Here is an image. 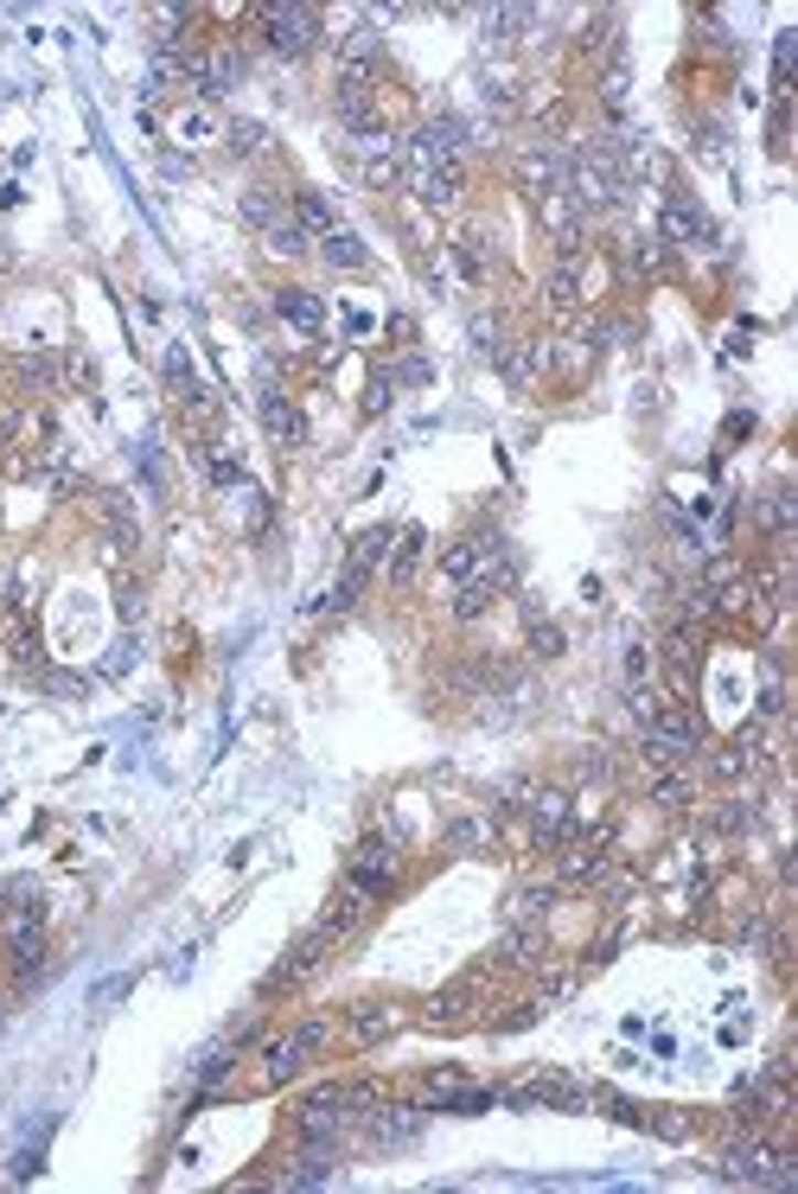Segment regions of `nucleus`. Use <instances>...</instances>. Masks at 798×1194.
<instances>
[{
    "label": "nucleus",
    "instance_id": "9b49d317",
    "mask_svg": "<svg viewBox=\"0 0 798 1194\" xmlns=\"http://www.w3.org/2000/svg\"><path fill=\"white\" fill-rule=\"evenodd\" d=\"M173 135H180L185 148H205V141H217L224 128H217V116L205 109V103H192V109H180V116H173Z\"/></svg>",
    "mask_w": 798,
    "mask_h": 1194
},
{
    "label": "nucleus",
    "instance_id": "bb28decb",
    "mask_svg": "<svg viewBox=\"0 0 798 1194\" xmlns=\"http://www.w3.org/2000/svg\"><path fill=\"white\" fill-rule=\"evenodd\" d=\"M645 665H651V658H645V645H633V652H626V677L639 684V677H645Z\"/></svg>",
    "mask_w": 798,
    "mask_h": 1194
},
{
    "label": "nucleus",
    "instance_id": "393cba45",
    "mask_svg": "<svg viewBox=\"0 0 798 1194\" xmlns=\"http://www.w3.org/2000/svg\"><path fill=\"white\" fill-rule=\"evenodd\" d=\"M690 658H697V639H690V626H677V633H671V665L683 671Z\"/></svg>",
    "mask_w": 798,
    "mask_h": 1194
},
{
    "label": "nucleus",
    "instance_id": "4468645a",
    "mask_svg": "<svg viewBox=\"0 0 798 1194\" xmlns=\"http://www.w3.org/2000/svg\"><path fill=\"white\" fill-rule=\"evenodd\" d=\"M320 256H326L333 269H365V244H358V237H352L345 224H338L333 237H320Z\"/></svg>",
    "mask_w": 798,
    "mask_h": 1194
},
{
    "label": "nucleus",
    "instance_id": "f257e3e1",
    "mask_svg": "<svg viewBox=\"0 0 798 1194\" xmlns=\"http://www.w3.org/2000/svg\"><path fill=\"white\" fill-rule=\"evenodd\" d=\"M262 39H269V52H281V58H301V52H313V39H320V13H313V7H269V13H262Z\"/></svg>",
    "mask_w": 798,
    "mask_h": 1194
},
{
    "label": "nucleus",
    "instance_id": "20e7f679",
    "mask_svg": "<svg viewBox=\"0 0 798 1194\" xmlns=\"http://www.w3.org/2000/svg\"><path fill=\"white\" fill-rule=\"evenodd\" d=\"M237 84H244V58H237L230 45H217V52H205V58H192V90L205 96V103L230 96Z\"/></svg>",
    "mask_w": 798,
    "mask_h": 1194
},
{
    "label": "nucleus",
    "instance_id": "f8f14e48",
    "mask_svg": "<svg viewBox=\"0 0 798 1194\" xmlns=\"http://www.w3.org/2000/svg\"><path fill=\"white\" fill-rule=\"evenodd\" d=\"M294 224H301L308 237H333V230H338V212L326 205V198H320V192H301V198H294Z\"/></svg>",
    "mask_w": 798,
    "mask_h": 1194
},
{
    "label": "nucleus",
    "instance_id": "aec40b11",
    "mask_svg": "<svg viewBox=\"0 0 798 1194\" xmlns=\"http://www.w3.org/2000/svg\"><path fill=\"white\" fill-rule=\"evenodd\" d=\"M492 594H498V588H486V582H461V594H454V613H461V620H479V613L492 607Z\"/></svg>",
    "mask_w": 798,
    "mask_h": 1194
},
{
    "label": "nucleus",
    "instance_id": "9d476101",
    "mask_svg": "<svg viewBox=\"0 0 798 1194\" xmlns=\"http://www.w3.org/2000/svg\"><path fill=\"white\" fill-rule=\"evenodd\" d=\"M416 1131H422V1111H416V1105H384V1111H370V1137H377V1143H409Z\"/></svg>",
    "mask_w": 798,
    "mask_h": 1194
},
{
    "label": "nucleus",
    "instance_id": "0eeeda50",
    "mask_svg": "<svg viewBox=\"0 0 798 1194\" xmlns=\"http://www.w3.org/2000/svg\"><path fill=\"white\" fill-rule=\"evenodd\" d=\"M262 429L276 434L281 448H301V441H308V422H301V409L281 397V390H262Z\"/></svg>",
    "mask_w": 798,
    "mask_h": 1194
},
{
    "label": "nucleus",
    "instance_id": "ddd939ff",
    "mask_svg": "<svg viewBox=\"0 0 798 1194\" xmlns=\"http://www.w3.org/2000/svg\"><path fill=\"white\" fill-rule=\"evenodd\" d=\"M530 825H537V837H543V843H556V837H562V825H569V798H562V793H543L537 805H530Z\"/></svg>",
    "mask_w": 798,
    "mask_h": 1194
},
{
    "label": "nucleus",
    "instance_id": "412c9836",
    "mask_svg": "<svg viewBox=\"0 0 798 1194\" xmlns=\"http://www.w3.org/2000/svg\"><path fill=\"white\" fill-rule=\"evenodd\" d=\"M537 20L530 7H498V13H486V32H498V39H511V32H524Z\"/></svg>",
    "mask_w": 798,
    "mask_h": 1194
},
{
    "label": "nucleus",
    "instance_id": "dca6fc26",
    "mask_svg": "<svg viewBox=\"0 0 798 1194\" xmlns=\"http://www.w3.org/2000/svg\"><path fill=\"white\" fill-rule=\"evenodd\" d=\"M320 1182H333V1150H308L301 1169H288V1188H320Z\"/></svg>",
    "mask_w": 798,
    "mask_h": 1194
},
{
    "label": "nucleus",
    "instance_id": "6ab92c4d",
    "mask_svg": "<svg viewBox=\"0 0 798 1194\" xmlns=\"http://www.w3.org/2000/svg\"><path fill=\"white\" fill-rule=\"evenodd\" d=\"M543 217H550V230L562 237V244H575V205H569L562 192H550V198H543Z\"/></svg>",
    "mask_w": 798,
    "mask_h": 1194
},
{
    "label": "nucleus",
    "instance_id": "423d86ee",
    "mask_svg": "<svg viewBox=\"0 0 798 1194\" xmlns=\"http://www.w3.org/2000/svg\"><path fill=\"white\" fill-rule=\"evenodd\" d=\"M390 875H397V857H390V843H384V837H370L365 850H358V862H352V889L384 894V889H390Z\"/></svg>",
    "mask_w": 798,
    "mask_h": 1194
},
{
    "label": "nucleus",
    "instance_id": "5701e85b",
    "mask_svg": "<svg viewBox=\"0 0 798 1194\" xmlns=\"http://www.w3.org/2000/svg\"><path fill=\"white\" fill-rule=\"evenodd\" d=\"M224 135H230V148H237V153H256V148H262V128H256V122H230Z\"/></svg>",
    "mask_w": 798,
    "mask_h": 1194
},
{
    "label": "nucleus",
    "instance_id": "f03ea898",
    "mask_svg": "<svg viewBox=\"0 0 798 1194\" xmlns=\"http://www.w3.org/2000/svg\"><path fill=\"white\" fill-rule=\"evenodd\" d=\"M320 1047H326V1022H301V1029H288L281 1042L262 1047V1073H269V1079H294Z\"/></svg>",
    "mask_w": 798,
    "mask_h": 1194
},
{
    "label": "nucleus",
    "instance_id": "6e6552de",
    "mask_svg": "<svg viewBox=\"0 0 798 1194\" xmlns=\"http://www.w3.org/2000/svg\"><path fill=\"white\" fill-rule=\"evenodd\" d=\"M358 166H365L370 185H390L402 173V153L390 148V135H365V141H358Z\"/></svg>",
    "mask_w": 798,
    "mask_h": 1194
},
{
    "label": "nucleus",
    "instance_id": "a878e982",
    "mask_svg": "<svg viewBox=\"0 0 798 1194\" xmlns=\"http://www.w3.org/2000/svg\"><path fill=\"white\" fill-rule=\"evenodd\" d=\"M530 645H537L543 658H556V652H562V633H556V626H537V633H530Z\"/></svg>",
    "mask_w": 798,
    "mask_h": 1194
},
{
    "label": "nucleus",
    "instance_id": "f3484780",
    "mask_svg": "<svg viewBox=\"0 0 798 1194\" xmlns=\"http://www.w3.org/2000/svg\"><path fill=\"white\" fill-rule=\"evenodd\" d=\"M422 550H429V537H422V530H402L397 556H390V582H409V576H416V562H422Z\"/></svg>",
    "mask_w": 798,
    "mask_h": 1194
},
{
    "label": "nucleus",
    "instance_id": "b1692460",
    "mask_svg": "<svg viewBox=\"0 0 798 1194\" xmlns=\"http://www.w3.org/2000/svg\"><path fill=\"white\" fill-rule=\"evenodd\" d=\"M601 103H607V109H626V71H607V84H601Z\"/></svg>",
    "mask_w": 798,
    "mask_h": 1194
},
{
    "label": "nucleus",
    "instance_id": "1a4fd4ad",
    "mask_svg": "<svg viewBox=\"0 0 798 1194\" xmlns=\"http://www.w3.org/2000/svg\"><path fill=\"white\" fill-rule=\"evenodd\" d=\"M276 313L288 326H301V333H320V326H326V306H320V294H308V288H281Z\"/></svg>",
    "mask_w": 798,
    "mask_h": 1194
},
{
    "label": "nucleus",
    "instance_id": "4be33fe9",
    "mask_svg": "<svg viewBox=\"0 0 798 1194\" xmlns=\"http://www.w3.org/2000/svg\"><path fill=\"white\" fill-rule=\"evenodd\" d=\"M384 550H390V530H365V537H358V550H352V562L377 569V562H384Z\"/></svg>",
    "mask_w": 798,
    "mask_h": 1194
},
{
    "label": "nucleus",
    "instance_id": "2eb2a0df",
    "mask_svg": "<svg viewBox=\"0 0 798 1194\" xmlns=\"http://www.w3.org/2000/svg\"><path fill=\"white\" fill-rule=\"evenodd\" d=\"M244 217L256 224V230H262V237H269L276 224H288V205H281L276 192H244Z\"/></svg>",
    "mask_w": 798,
    "mask_h": 1194
},
{
    "label": "nucleus",
    "instance_id": "7ed1b4c3",
    "mask_svg": "<svg viewBox=\"0 0 798 1194\" xmlns=\"http://www.w3.org/2000/svg\"><path fill=\"white\" fill-rule=\"evenodd\" d=\"M365 1099V1093H320V1099H308L301 1105V1118H294V1125H301V1137H308V1143H326V1137H338L345 1131V1118H352V1111H345V1105H358Z\"/></svg>",
    "mask_w": 798,
    "mask_h": 1194
},
{
    "label": "nucleus",
    "instance_id": "39448f33",
    "mask_svg": "<svg viewBox=\"0 0 798 1194\" xmlns=\"http://www.w3.org/2000/svg\"><path fill=\"white\" fill-rule=\"evenodd\" d=\"M665 237L697 249V244H715V224H709V212L697 198H671V205H665Z\"/></svg>",
    "mask_w": 798,
    "mask_h": 1194
},
{
    "label": "nucleus",
    "instance_id": "a211bd4d",
    "mask_svg": "<svg viewBox=\"0 0 798 1194\" xmlns=\"http://www.w3.org/2000/svg\"><path fill=\"white\" fill-rule=\"evenodd\" d=\"M365 582H370V569H365V562H345V576L333 582V594H326V607H352V601L365 594Z\"/></svg>",
    "mask_w": 798,
    "mask_h": 1194
}]
</instances>
